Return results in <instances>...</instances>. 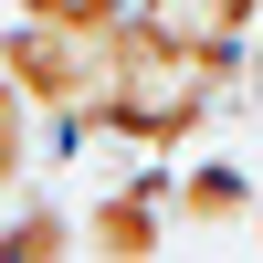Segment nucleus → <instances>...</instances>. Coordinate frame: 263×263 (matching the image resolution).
Here are the masks:
<instances>
[{
  "label": "nucleus",
  "instance_id": "obj_1",
  "mask_svg": "<svg viewBox=\"0 0 263 263\" xmlns=\"http://www.w3.org/2000/svg\"><path fill=\"white\" fill-rule=\"evenodd\" d=\"M232 74H242V53L190 42V32H168V21L137 11V21L116 32V84H105V126H95V137H126L137 158H168V147L211 137Z\"/></svg>",
  "mask_w": 263,
  "mask_h": 263
},
{
  "label": "nucleus",
  "instance_id": "obj_2",
  "mask_svg": "<svg viewBox=\"0 0 263 263\" xmlns=\"http://www.w3.org/2000/svg\"><path fill=\"white\" fill-rule=\"evenodd\" d=\"M116 32H126V21H116ZM116 32H74V21H32V11H21L11 32H0V63H11V84L32 95L42 126L95 137V126H105V84H116Z\"/></svg>",
  "mask_w": 263,
  "mask_h": 263
},
{
  "label": "nucleus",
  "instance_id": "obj_3",
  "mask_svg": "<svg viewBox=\"0 0 263 263\" xmlns=\"http://www.w3.org/2000/svg\"><path fill=\"white\" fill-rule=\"evenodd\" d=\"M84 253H168V190L158 179H126V190H105V200H84Z\"/></svg>",
  "mask_w": 263,
  "mask_h": 263
},
{
  "label": "nucleus",
  "instance_id": "obj_4",
  "mask_svg": "<svg viewBox=\"0 0 263 263\" xmlns=\"http://www.w3.org/2000/svg\"><path fill=\"white\" fill-rule=\"evenodd\" d=\"M147 21H168V32L190 42H221V53H253L263 42V0H137Z\"/></svg>",
  "mask_w": 263,
  "mask_h": 263
},
{
  "label": "nucleus",
  "instance_id": "obj_5",
  "mask_svg": "<svg viewBox=\"0 0 263 263\" xmlns=\"http://www.w3.org/2000/svg\"><path fill=\"white\" fill-rule=\"evenodd\" d=\"M168 200H179L190 221H242V211H253V179H242L232 158H211V168H190V179L168 190Z\"/></svg>",
  "mask_w": 263,
  "mask_h": 263
},
{
  "label": "nucleus",
  "instance_id": "obj_6",
  "mask_svg": "<svg viewBox=\"0 0 263 263\" xmlns=\"http://www.w3.org/2000/svg\"><path fill=\"white\" fill-rule=\"evenodd\" d=\"M32 126H42V116H32V95H21L11 63H0V200L32 179Z\"/></svg>",
  "mask_w": 263,
  "mask_h": 263
},
{
  "label": "nucleus",
  "instance_id": "obj_7",
  "mask_svg": "<svg viewBox=\"0 0 263 263\" xmlns=\"http://www.w3.org/2000/svg\"><path fill=\"white\" fill-rule=\"evenodd\" d=\"M53 253H84V232L63 221V211H21V221H0V263H53Z\"/></svg>",
  "mask_w": 263,
  "mask_h": 263
},
{
  "label": "nucleus",
  "instance_id": "obj_8",
  "mask_svg": "<svg viewBox=\"0 0 263 263\" xmlns=\"http://www.w3.org/2000/svg\"><path fill=\"white\" fill-rule=\"evenodd\" d=\"M32 21H74V32H116V21H137V0H21Z\"/></svg>",
  "mask_w": 263,
  "mask_h": 263
}]
</instances>
